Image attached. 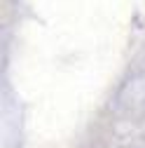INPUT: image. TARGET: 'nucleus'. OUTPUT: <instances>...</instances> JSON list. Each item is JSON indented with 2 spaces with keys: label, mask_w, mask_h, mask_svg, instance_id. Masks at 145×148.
Returning <instances> with one entry per match:
<instances>
[]
</instances>
